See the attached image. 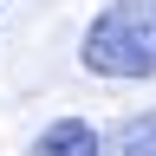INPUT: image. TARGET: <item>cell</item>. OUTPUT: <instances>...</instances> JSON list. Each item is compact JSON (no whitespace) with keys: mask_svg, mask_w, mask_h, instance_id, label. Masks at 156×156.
Segmentation results:
<instances>
[{"mask_svg":"<svg viewBox=\"0 0 156 156\" xmlns=\"http://www.w3.org/2000/svg\"><path fill=\"white\" fill-rule=\"evenodd\" d=\"M78 65L111 85L156 78V0H104L78 39Z\"/></svg>","mask_w":156,"mask_h":156,"instance_id":"1","label":"cell"},{"mask_svg":"<svg viewBox=\"0 0 156 156\" xmlns=\"http://www.w3.org/2000/svg\"><path fill=\"white\" fill-rule=\"evenodd\" d=\"M26 156H98V130L85 117H52V124L33 136Z\"/></svg>","mask_w":156,"mask_h":156,"instance_id":"2","label":"cell"},{"mask_svg":"<svg viewBox=\"0 0 156 156\" xmlns=\"http://www.w3.org/2000/svg\"><path fill=\"white\" fill-rule=\"evenodd\" d=\"M98 156H156V111H136L111 136H98Z\"/></svg>","mask_w":156,"mask_h":156,"instance_id":"3","label":"cell"}]
</instances>
